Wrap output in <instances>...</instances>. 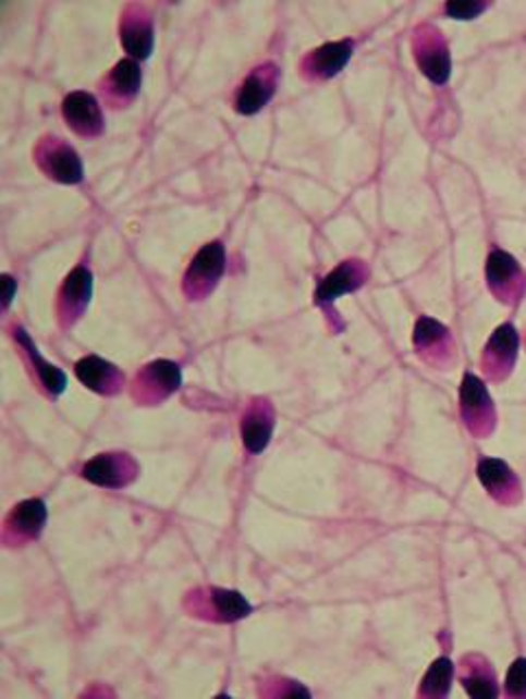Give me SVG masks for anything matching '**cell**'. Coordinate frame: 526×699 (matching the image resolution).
Masks as SVG:
<instances>
[{"mask_svg":"<svg viewBox=\"0 0 526 699\" xmlns=\"http://www.w3.org/2000/svg\"><path fill=\"white\" fill-rule=\"evenodd\" d=\"M47 524V504L40 498L23 500L5 519V542L14 547L29 544L40 538Z\"/></svg>","mask_w":526,"mask_h":699,"instance_id":"9","label":"cell"},{"mask_svg":"<svg viewBox=\"0 0 526 699\" xmlns=\"http://www.w3.org/2000/svg\"><path fill=\"white\" fill-rule=\"evenodd\" d=\"M93 296V274L88 268L77 266L62 283L58 294V320L64 329L73 327L86 311Z\"/></svg>","mask_w":526,"mask_h":699,"instance_id":"7","label":"cell"},{"mask_svg":"<svg viewBox=\"0 0 526 699\" xmlns=\"http://www.w3.org/2000/svg\"><path fill=\"white\" fill-rule=\"evenodd\" d=\"M454 677V662L450 658H439L428 669L426 677L421 679V695L426 697H443L450 690Z\"/></svg>","mask_w":526,"mask_h":699,"instance_id":"24","label":"cell"},{"mask_svg":"<svg viewBox=\"0 0 526 699\" xmlns=\"http://www.w3.org/2000/svg\"><path fill=\"white\" fill-rule=\"evenodd\" d=\"M75 376L86 389L99 395H114L123 387V373L114 365L97 356L82 358L75 365Z\"/></svg>","mask_w":526,"mask_h":699,"instance_id":"19","label":"cell"},{"mask_svg":"<svg viewBox=\"0 0 526 699\" xmlns=\"http://www.w3.org/2000/svg\"><path fill=\"white\" fill-rule=\"evenodd\" d=\"M224 270H227V250L222 242H211L203 246V250L192 259L183 281V290L189 296V301H203L205 296H209L220 283Z\"/></svg>","mask_w":526,"mask_h":699,"instance_id":"3","label":"cell"},{"mask_svg":"<svg viewBox=\"0 0 526 699\" xmlns=\"http://www.w3.org/2000/svg\"><path fill=\"white\" fill-rule=\"evenodd\" d=\"M34 158L38 167L47 173V179L62 185H77L84 181V164L77 151L58 136H45L36 149Z\"/></svg>","mask_w":526,"mask_h":699,"instance_id":"1","label":"cell"},{"mask_svg":"<svg viewBox=\"0 0 526 699\" xmlns=\"http://www.w3.org/2000/svg\"><path fill=\"white\" fill-rule=\"evenodd\" d=\"M367 279V266L363 261H344L329 272L316 290L318 303H331L342 294L356 292Z\"/></svg>","mask_w":526,"mask_h":699,"instance_id":"21","label":"cell"},{"mask_svg":"<svg viewBox=\"0 0 526 699\" xmlns=\"http://www.w3.org/2000/svg\"><path fill=\"white\" fill-rule=\"evenodd\" d=\"M415 348L417 354L432 365H443L445 358L450 356V346H452V335L445 324H441L435 318L421 316L415 324Z\"/></svg>","mask_w":526,"mask_h":699,"instance_id":"17","label":"cell"},{"mask_svg":"<svg viewBox=\"0 0 526 699\" xmlns=\"http://www.w3.org/2000/svg\"><path fill=\"white\" fill-rule=\"evenodd\" d=\"M3 285H5V309L10 307L12 298H14V290H16V281L10 274H3Z\"/></svg>","mask_w":526,"mask_h":699,"instance_id":"27","label":"cell"},{"mask_svg":"<svg viewBox=\"0 0 526 699\" xmlns=\"http://www.w3.org/2000/svg\"><path fill=\"white\" fill-rule=\"evenodd\" d=\"M517 344H519L517 331L509 322L500 324L491 333V338L485 346V354H482V367H485L487 378L502 380L504 376L511 373V367L517 356Z\"/></svg>","mask_w":526,"mask_h":699,"instance_id":"13","label":"cell"},{"mask_svg":"<svg viewBox=\"0 0 526 699\" xmlns=\"http://www.w3.org/2000/svg\"><path fill=\"white\" fill-rule=\"evenodd\" d=\"M279 84V69L274 64H261L250 71V75L242 82L235 95V110L240 114H257L268 106Z\"/></svg>","mask_w":526,"mask_h":699,"instance_id":"10","label":"cell"},{"mask_svg":"<svg viewBox=\"0 0 526 699\" xmlns=\"http://www.w3.org/2000/svg\"><path fill=\"white\" fill-rule=\"evenodd\" d=\"M415 60L421 73L437 86L445 84L452 73V58L443 36L435 27H419L413 40Z\"/></svg>","mask_w":526,"mask_h":699,"instance_id":"5","label":"cell"},{"mask_svg":"<svg viewBox=\"0 0 526 699\" xmlns=\"http://www.w3.org/2000/svg\"><path fill=\"white\" fill-rule=\"evenodd\" d=\"M187 605H192L194 616L218 623H235L253 612V605L242 592L224 588H200L189 594Z\"/></svg>","mask_w":526,"mask_h":699,"instance_id":"2","label":"cell"},{"mask_svg":"<svg viewBox=\"0 0 526 699\" xmlns=\"http://www.w3.org/2000/svg\"><path fill=\"white\" fill-rule=\"evenodd\" d=\"M121 45L134 60H147L154 49L151 14L143 5H127L121 14Z\"/></svg>","mask_w":526,"mask_h":699,"instance_id":"11","label":"cell"},{"mask_svg":"<svg viewBox=\"0 0 526 699\" xmlns=\"http://www.w3.org/2000/svg\"><path fill=\"white\" fill-rule=\"evenodd\" d=\"M138 474V465L130 454L110 452L99 454L82 467V476L99 487L106 489H123L127 487Z\"/></svg>","mask_w":526,"mask_h":699,"instance_id":"8","label":"cell"},{"mask_svg":"<svg viewBox=\"0 0 526 699\" xmlns=\"http://www.w3.org/2000/svg\"><path fill=\"white\" fill-rule=\"evenodd\" d=\"M487 283L498 301H517L524 292V277L515 257L504 250H493L487 259Z\"/></svg>","mask_w":526,"mask_h":699,"instance_id":"12","label":"cell"},{"mask_svg":"<svg viewBox=\"0 0 526 699\" xmlns=\"http://www.w3.org/2000/svg\"><path fill=\"white\" fill-rule=\"evenodd\" d=\"M461 415L469 432L476 437H487L493 430V402L487 387L474 373H465L461 382Z\"/></svg>","mask_w":526,"mask_h":699,"instance_id":"6","label":"cell"},{"mask_svg":"<svg viewBox=\"0 0 526 699\" xmlns=\"http://www.w3.org/2000/svg\"><path fill=\"white\" fill-rule=\"evenodd\" d=\"M62 114L69 127H73L79 136H99L103 132V112L95 95L75 90L64 97Z\"/></svg>","mask_w":526,"mask_h":699,"instance_id":"14","label":"cell"},{"mask_svg":"<svg viewBox=\"0 0 526 699\" xmlns=\"http://www.w3.org/2000/svg\"><path fill=\"white\" fill-rule=\"evenodd\" d=\"M351 56H354V42L351 40L327 42L307 53V58L303 60V75L311 82L329 79L346 66Z\"/></svg>","mask_w":526,"mask_h":699,"instance_id":"16","label":"cell"},{"mask_svg":"<svg viewBox=\"0 0 526 699\" xmlns=\"http://www.w3.org/2000/svg\"><path fill=\"white\" fill-rule=\"evenodd\" d=\"M478 480L498 502L511 504L519 498V482L513 469L500 458H482L476 467Z\"/></svg>","mask_w":526,"mask_h":699,"instance_id":"18","label":"cell"},{"mask_svg":"<svg viewBox=\"0 0 526 699\" xmlns=\"http://www.w3.org/2000/svg\"><path fill=\"white\" fill-rule=\"evenodd\" d=\"M485 10H487V3H472V0H452V3L443 8V12L450 19H458V21L478 19Z\"/></svg>","mask_w":526,"mask_h":699,"instance_id":"26","label":"cell"},{"mask_svg":"<svg viewBox=\"0 0 526 699\" xmlns=\"http://www.w3.org/2000/svg\"><path fill=\"white\" fill-rule=\"evenodd\" d=\"M274 432L272 406L264 400L255 402L242 419V441L250 454H259L268 447Z\"/></svg>","mask_w":526,"mask_h":699,"instance_id":"20","label":"cell"},{"mask_svg":"<svg viewBox=\"0 0 526 699\" xmlns=\"http://www.w3.org/2000/svg\"><path fill=\"white\" fill-rule=\"evenodd\" d=\"M504 690L511 697H526V658H517L509 666Z\"/></svg>","mask_w":526,"mask_h":699,"instance_id":"25","label":"cell"},{"mask_svg":"<svg viewBox=\"0 0 526 699\" xmlns=\"http://www.w3.org/2000/svg\"><path fill=\"white\" fill-rule=\"evenodd\" d=\"M461 684L465 686L467 695L472 697H496V675L491 671V664L480 655H465L461 662Z\"/></svg>","mask_w":526,"mask_h":699,"instance_id":"23","label":"cell"},{"mask_svg":"<svg viewBox=\"0 0 526 699\" xmlns=\"http://www.w3.org/2000/svg\"><path fill=\"white\" fill-rule=\"evenodd\" d=\"M181 384H183V376L179 365L169 360H156L136 373L132 384V395L138 404L151 406V404H160L171 393L179 391Z\"/></svg>","mask_w":526,"mask_h":699,"instance_id":"4","label":"cell"},{"mask_svg":"<svg viewBox=\"0 0 526 699\" xmlns=\"http://www.w3.org/2000/svg\"><path fill=\"white\" fill-rule=\"evenodd\" d=\"M14 338H16L19 346L25 352L29 365L34 367L36 380H38V384L47 391V395H49V397L62 395L64 389H66V376H64L58 367L49 365V363L38 354V346L32 342L29 333H27L23 327H16V329H14Z\"/></svg>","mask_w":526,"mask_h":699,"instance_id":"22","label":"cell"},{"mask_svg":"<svg viewBox=\"0 0 526 699\" xmlns=\"http://www.w3.org/2000/svg\"><path fill=\"white\" fill-rule=\"evenodd\" d=\"M140 90V69L134 60H121L101 79V95L110 108L130 106Z\"/></svg>","mask_w":526,"mask_h":699,"instance_id":"15","label":"cell"}]
</instances>
